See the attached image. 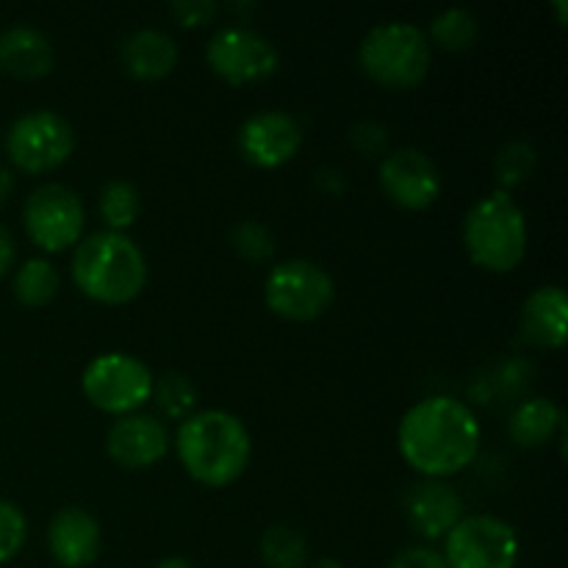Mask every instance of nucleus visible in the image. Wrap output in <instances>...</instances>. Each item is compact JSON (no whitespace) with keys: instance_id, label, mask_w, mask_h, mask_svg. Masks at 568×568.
<instances>
[{"instance_id":"obj_1","label":"nucleus","mask_w":568,"mask_h":568,"mask_svg":"<svg viewBox=\"0 0 568 568\" xmlns=\"http://www.w3.org/2000/svg\"><path fill=\"white\" fill-rule=\"evenodd\" d=\"M480 422L455 397H427L399 422V453L427 480H444L475 464L480 453Z\"/></svg>"},{"instance_id":"obj_2","label":"nucleus","mask_w":568,"mask_h":568,"mask_svg":"<svg viewBox=\"0 0 568 568\" xmlns=\"http://www.w3.org/2000/svg\"><path fill=\"white\" fill-rule=\"evenodd\" d=\"M175 453L192 480L225 488L244 475L253 444L239 416L227 410H200L178 427Z\"/></svg>"},{"instance_id":"obj_3","label":"nucleus","mask_w":568,"mask_h":568,"mask_svg":"<svg viewBox=\"0 0 568 568\" xmlns=\"http://www.w3.org/2000/svg\"><path fill=\"white\" fill-rule=\"evenodd\" d=\"M72 281L94 303L125 305L136 300L148 283V258L125 233H92L78 242Z\"/></svg>"},{"instance_id":"obj_4","label":"nucleus","mask_w":568,"mask_h":568,"mask_svg":"<svg viewBox=\"0 0 568 568\" xmlns=\"http://www.w3.org/2000/svg\"><path fill=\"white\" fill-rule=\"evenodd\" d=\"M464 244L480 270L514 272L527 255V220L508 192L477 200L464 220Z\"/></svg>"},{"instance_id":"obj_5","label":"nucleus","mask_w":568,"mask_h":568,"mask_svg":"<svg viewBox=\"0 0 568 568\" xmlns=\"http://www.w3.org/2000/svg\"><path fill=\"white\" fill-rule=\"evenodd\" d=\"M430 42L410 22H383L364 37L361 70L386 89L419 87L430 70Z\"/></svg>"},{"instance_id":"obj_6","label":"nucleus","mask_w":568,"mask_h":568,"mask_svg":"<svg viewBox=\"0 0 568 568\" xmlns=\"http://www.w3.org/2000/svg\"><path fill=\"white\" fill-rule=\"evenodd\" d=\"M81 386L98 410L111 416H131L153 397L155 381L144 361L125 353H105L83 369Z\"/></svg>"},{"instance_id":"obj_7","label":"nucleus","mask_w":568,"mask_h":568,"mask_svg":"<svg viewBox=\"0 0 568 568\" xmlns=\"http://www.w3.org/2000/svg\"><path fill=\"white\" fill-rule=\"evenodd\" d=\"M333 277L314 261L292 258L277 264L264 283V300L272 314L288 322H311L333 303Z\"/></svg>"},{"instance_id":"obj_8","label":"nucleus","mask_w":568,"mask_h":568,"mask_svg":"<svg viewBox=\"0 0 568 568\" xmlns=\"http://www.w3.org/2000/svg\"><path fill=\"white\" fill-rule=\"evenodd\" d=\"M72 150H75V133L70 122L44 109L22 114L6 136V153L11 164L31 175H42L61 166L70 159Z\"/></svg>"},{"instance_id":"obj_9","label":"nucleus","mask_w":568,"mask_h":568,"mask_svg":"<svg viewBox=\"0 0 568 568\" xmlns=\"http://www.w3.org/2000/svg\"><path fill=\"white\" fill-rule=\"evenodd\" d=\"M447 568H516L519 536L497 516H464L444 544Z\"/></svg>"},{"instance_id":"obj_10","label":"nucleus","mask_w":568,"mask_h":568,"mask_svg":"<svg viewBox=\"0 0 568 568\" xmlns=\"http://www.w3.org/2000/svg\"><path fill=\"white\" fill-rule=\"evenodd\" d=\"M22 225L31 242L44 253H64L81 242L87 214L72 189L61 183H44L33 189L22 209Z\"/></svg>"},{"instance_id":"obj_11","label":"nucleus","mask_w":568,"mask_h":568,"mask_svg":"<svg viewBox=\"0 0 568 568\" xmlns=\"http://www.w3.org/2000/svg\"><path fill=\"white\" fill-rule=\"evenodd\" d=\"M205 61L233 87L264 81L281 64L275 44L250 28H222L205 44Z\"/></svg>"},{"instance_id":"obj_12","label":"nucleus","mask_w":568,"mask_h":568,"mask_svg":"<svg viewBox=\"0 0 568 568\" xmlns=\"http://www.w3.org/2000/svg\"><path fill=\"white\" fill-rule=\"evenodd\" d=\"M381 186L399 209L425 211L442 194V175L427 153L416 148H399L383 155Z\"/></svg>"},{"instance_id":"obj_13","label":"nucleus","mask_w":568,"mask_h":568,"mask_svg":"<svg viewBox=\"0 0 568 568\" xmlns=\"http://www.w3.org/2000/svg\"><path fill=\"white\" fill-rule=\"evenodd\" d=\"M303 148V128L283 111H261L250 116L239 131V150L261 170H277L288 164Z\"/></svg>"},{"instance_id":"obj_14","label":"nucleus","mask_w":568,"mask_h":568,"mask_svg":"<svg viewBox=\"0 0 568 568\" xmlns=\"http://www.w3.org/2000/svg\"><path fill=\"white\" fill-rule=\"evenodd\" d=\"M109 455L122 469H148L170 453V433L155 416H120L105 438Z\"/></svg>"},{"instance_id":"obj_15","label":"nucleus","mask_w":568,"mask_h":568,"mask_svg":"<svg viewBox=\"0 0 568 568\" xmlns=\"http://www.w3.org/2000/svg\"><path fill=\"white\" fill-rule=\"evenodd\" d=\"M408 525L427 541L447 538V532L464 519V499L449 483L425 480L410 488L405 499Z\"/></svg>"},{"instance_id":"obj_16","label":"nucleus","mask_w":568,"mask_h":568,"mask_svg":"<svg viewBox=\"0 0 568 568\" xmlns=\"http://www.w3.org/2000/svg\"><path fill=\"white\" fill-rule=\"evenodd\" d=\"M103 544L98 519L83 508H64L53 516L48 527L50 555L64 568H83L94 564Z\"/></svg>"},{"instance_id":"obj_17","label":"nucleus","mask_w":568,"mask_h":568,"mask_svg":"<svg viewBox=\"0 0 568 568\" xmlns=\"http://www.w3.org/2000/svg\"><path fill=\"white\" fill-rule=\"evenodd\" d=\"M568 331V297L560 286H541L521 305V333L527 342L560 349Z\"/></svg>"},{"instance_id":"obj_18","label":"nucleus","mask_w":568,"mask_h":568,"mask_svg":"<svg viewBox=\"0 0 568 568\" xmlns=\"http://www.w3.org/2000/svg\"><path fill=\"white\" fill-rule=\"evenodd\" d=\"M0 70L20 81H37L53 70V44L31 26H14L0 33Z\"/></svg>"},{"instance_id":"obj_19","label":"nucleus","mask_w":568,"mask_h":568,"mask_svg":"<svg viewBox=\"0 0 568 568\" xmlns=\"http://www.w3.org/2000/svg\"><path fill=\"white\" fill-rule=\"evenodd\" d=\"M122 70L136 81H161L178 64V44L159 28H142L131 33L120 48Z\"/></svg>"},{"instance_id":"obj_20","label":"nucleus","mask_w":568,"mask_h":568,"mask_svg":"<svg viewBox=\"0 0 568 568\" xmlns=\"http://www.w3.org/2000/svg\"><path fill=\"white\" fill-rule=\"evenodd\" d=\"M560 427H564V410L552 399L544 397L521 403L508 422L510 438L525 449H536L547 444Z\"/></svg>"},{"instance_id":"obj_21","label":"nucleus","mask_w":568,"mask_h":568,"mask_svg":"<svg viewBox=\"0 0 568 568\" xmlns=\"http://www.w3.org/2000/svg\"><path fill=\"white\" fill-rule=\"evenodd\" d=\"M59 270L48 258H31L17 270L14 297L28 308H42L59 294Z\"/></svg>"},{"instance_id":"obj_22","label":"nucleus","mask_w":568,"mask_h":568,"mask_svg":"<svg viewBox=\"0 0 568 568\" xmlns=\"http://www.w3.org/2000/svg\"><path fill=\"white\" fill-rule=\"evenodd\" d=\"M258 549L270 568H305L308 564V541L292 525H272L261 536Z\"/></svg>"},{"instance_id":"obj_23","label":"nucleus","mask_w":568,"mask_h":568,"mask_svg":"<svg viewBox=\"0 0 568 568\" xmlns=\"http://www.w3.org/2000/svg\"><path fill=\"white\" fill-rule=\"evenodd\" d=\"M98 209L103 222L109 225V231L125 233L139 220V214H142V197H139L133 183L116 178V181H109L103 186Z\"/></svg>"},{"instance_id":"obj_24","label":"nucleus","mask_w":568,"mask_h":568,"mask_svg":"<svg viewBox=\"0 0 568 568\" xmlns=\"http://www.w3.org/2000/svg\"><path fill=\"white\" fill-rule=\"evenodd\" d=\"M430 37L442 50L464 53V50H469L471 44L477 42V37H480V22H477V17L471 14L469 9L455 6V9L442 11V14L433 20Z\"/></svg>"},{"instance_id":"obj_25","label":"nucleus","mask_w":568,"mask_h":568,"mask_svg":"<svg viewBox=\"0 0 568 568\" xmlns=\"http://www.w3.org/2000/svg\"><path fill=\"white\" fill-rule=\"evenodd\" d=\"M153 397H155V405H159V410L166 416V419L183 422L192 416L194 405H197V388L192 386V381H189L186 375H181V372H170V375H164L153 386Z\"/></svg>"},{"instance_id":"obj_26","label":"nucleus","mask_w":568,"mask_h":568,"mask_svg":"<svg viewBox=\"0 0 568 568\" xmlns=\"http://www.w3.org/2000/svg\"><path fill=\"white\" fill-rule=\"evenodd\" d=\"M494 170H497L499 192L510 194V189L525 183L536 170V150L530 142H508L499 150Z\"/></svg>"},{"instance_id":"obj_27","label":"nucleus","mask_w":568,"mask_h":568,"mask_svg":"<svg viewBox=\"0 0 568 568\" xmlns=\"http://www.w3.org/2000/svg\"><path fill=\"white\" fill-rule=\"evenodd\" d=\"M231 242L244 261H266L275 253V239L266 231V225L255 220L239 222L231 231Z\"/></svg>"},{"instance_id":"obj_28","label":"nucleus","mask_w":568,"mask_h":568,"mask_svg":"<svg viewBox=\"0 0 568 568\" xmlns=\"http://www.w3.org/2000/svg\"><path fill=\"white\" fill-rule=\"evenodd\" d=\"M28 536L26 516L17 505L0 499V566L9 564L17 552L22 549Z\"/></svg>"},{"instance_id":"obj_29","label":"nucleus","mask_w":568,"mask_h":568,"mask_svg":"<svg viewBox=\"0 0 568 568\" xmlns=\"http://www.w3.org/2000/svg\"><path fill=\"white\" fill-rule=\"evenodd\" d=\"M349 144L364 159H377L388 153V128L375 120H364L349 131Z\"/></svg>"},{"instance_id":"obj_30","label":"nucleus","mask_w":568,"mask_h":568,"mask_svg":"<svg viewBox=\"0 0 568 568\" xmlns=\"http://www.w3.org/2000/svg\"><path fill=\"white\" fill-rule=\"evenodd\" d=\"M170 11L183 28H200L214 20L220 6L211 3V0H178V3L170 6Z\"/></svg>"},{"instance_id":"obj_31","label":"nucleus","mask_w":568,"mask_h":568,"mask_svg":"<svg viewBox=\"0 0 568 568\" xmlns=\"http://www.w3.org/2000/svg\"><path fill=\"white\" fill-rule=\"evenodd\" d=\"M388 568H447V560L430 547H408L388 564Z\"/></svg>"},{"instance_id":"obj_32","label":"nucleus","mask_w":568,"mask_h":568,"mask_svg":"<svg viewBox=\"0 0 568 568\" xmlns=\"http://www.w3.org/2000/svg\"><path fill=\"white\" fill-rule=\"evenodd\" d=\"M14 255H17V250H14V242H11L9 231H3V227H0V277L11 270V264H14Z\"/></svg>"},{"instance_id":"obj_33","label":"nucleus","mask_w":568,"mask_h":568,"mask_svg":"<svg viewBox=\"0 0 568 568\" xmlns=\"http://www.w3.org/2000/svg\"><path fill=\"white\" fill-rule=\"evenodd\" d=\"M320 186L325 189V192H331V194H338L344 189V181H342V175H338L336 170H322L320 175Z\"/></svg>"},{"instance_id":"obj_34","label":"nucleus","mask_w":568,"mask_h":568,"mask_svg":"<svg viewBox=\"0 0 568 568\" xmlns=\"http://www.w3.org/2000/svg\"><path fill=\"white\" fill-rule=\"evenodd\" d=\"M11 192H14V175L6 166H0V205L11 197Z\"/></svg>"},{"instance_id":"obj_35","label":"nucleus","mask_w":568,"mask_h":568,"mask_svg":"<svg viewBox=\"0 0 568 568\" xmlns=\"http://www.w3.org/2000/svg\"><path fill=\"white\" fill-rule=\"evenodd\" d=\"M155 568H194L186 558H164Z\"/></svg>"},{"instance_id":"obj_36","label":"nucleus","mask_w":568,"mask_h":568,"mask_svg":"<svg viewBox=\"0 0 568 568\" xmlns=\"http://www.w3.org/2000/svg\"><path fill=\"white\" fill-rule=\"evenodd\" d=\"M314 568H344V566H342V560H336V558H322V560H316Z\"/></svg>"}]
</instances>
